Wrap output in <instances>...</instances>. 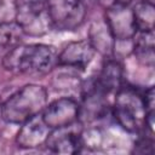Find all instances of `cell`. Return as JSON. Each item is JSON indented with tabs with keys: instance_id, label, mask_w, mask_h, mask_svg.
Returning a JSON list of instances; mask_svg holds the SVG:
<instances>
[{
	"instance_id": "1",
	"label": "cell",
	"mask_w": 155,
	"mask_h": 155,
	"mask_svg": "<svg viewBox=\"0 0 155 155\" xmlns=\"http://www.w3.org/2000/svg\"><path fill=\"white\" fill-rule=\"evenodd\" d=\"M58 53L47 44H19L2 59V67L11 73L28 76H45L57 67Z\"/></svg>"
},
{
	"instance_id": "2",
	"label": "cell",
	"mask_w": 155,
	"mask_h": 155,
	"mask_svg": "<svg viewBox=\"0 0 155 155\" xmlns=\"http://www.w3.org/2000/svg\"><path fill=\"white\" fill-rule=\"evenodd\" d=\"M110 113L115 122L128 133H142L147 130L145 117L148 109L143 92L134 86L124 84L116 91Z\"/></svg>"
},
{
	"instance_id": "3",
	"label": "cell",
	"mask_w": 155,
	"mask_h": 155,
	"mask_svg": "<svg viewBox=\"0 0 155 155\" xmlns=\"http://www.w3.org/2000/svg\"><path fill=\"white\" fill-rule=\"evenodd\" d=\"M47 104V91L38 84H28L12 93L1 105V117L7 124L22 125L41 114Z\"/></svg>"
},
{
	"instance_id": "4",
	"label": "cell",
	"mask_w": 155,
	"mask_h": 155,
	"mask_svg": "<svg viewBox=\"0 0 155 155\" xmlns=\"http://www.w3.org/2000/svg\"><path fill=\"white\" fill-rule=\"evenodd\" d=\"M52 27L62 31H74L86 19L84 0H47L46 2Z\"/></svg>"
},
{
	"instance_id": "5",
	"label": "cell",
	"mask_w": 155,
	"mask_h": 155,
	"mask_svg": "<svg viewBox=\"0 0 155 155\" xmlns=\"http://www.w3.org/2000/svg\"><path fill=\"white\" fill-rule=\"evenodd\" d=\"M16 23L28 36H44L53 28L46 2L19 0Z\"/></svg>"
},
{
	"instance_id": "6",
	"label": "cell",
	"mask_w": 155,
	"mask_h": 155,
	"mask_svg": "<svg viewBox=\"0 0 155 155\" xmlns=\"http://www.w3.org/2000/svg\"><path fill=\"white\" fill-rule=\"evenodd\" d=\"M80 104L71 97H61L46 104L41 111L42 120L51 130L73 126L79 121Z\"/></svg>"
},
{
	"instance_id": "7",
	"label": "cell",
	"mask_w": 155,
	"mask_h": 155,
	"mask_svg": "<svg viewBox=\"0 0 155 155\" xmlns=\"http://www.w3.org/2000/svg\"><path fill=\"white\" fill-rule=\"evenodd\" d=\"M96 51L87 40H78L67 44L58 53L57 67L85 70L93 61Z\"/></svg>"
},
{
	"instance_id": "8",
	"label": "cell",
	"mask_w": 155,
	"mask_h": 155,
	"mask_svg": "<svg viewBox=\"0 0 155 155\" xmlns=\"http://www.w3.org/2000/svg\"><path fill=\"white\" fill-rule=\"evenodd\" d=\"M51 128L42 120L41 114H38L21 125L16 136V144L22 149H35L45 145Z\"/></svg>"
},
{
	"instance_id": "9",
	"label": "cell",
	"mask_w": 155,
	"mask_h": 155,
	"mask_svg": "<svg viewBox=\"0 0 155 155\" xmlns=\"http://www.w3.org/2000/svg\"><path fill=\"white\" fill-rule=\"evenodd\" d=\"M104 19L115 40H132L137 34L132 8L130 6H115L105 10Z\"/></svg>"
},
{
	"instance_id": "10",
	"label": "cell",
	"mask_w": 155,
	"mask_h": 155,
	"mask_svg": "<svg viewBox=\"0 0 155 155\" xmlns=\"http://www.w3.org/2000/svg\"><path fill=\"white\" fill-rule=\"evenodd\" d=\"M93 82L104 94H115L124 85V67L120 61L114 57H107L99 73L93 78Z\"/></svg>"
},
{
	"instance_id": "11",
	"label": "cell",
	"mask_w": 155,
	"mask_h": 155,
	"mask_svg": "<svg viewBox=\"0 0 155 155\" xmlns=\"http://www.w3.org/2000/svg\"><path fill=\"white\" fill-rule=\"evenodd\" d=\"M69 127L52 130L45 145L54 154H76L82 149L81 133L74 132Z\"/></svg>"
},
{
	"instance_id": "12",
	"label": "cell",
	"mask_w": 155,
	"mask_h": 155,
	"mask_svg": "<svg viewBox=\"0 0 155 155\" xmlns=\"http://www.w3.org/2000/svg\"><path fill=\"white\" fill-rule=\"evenodd\" d=\"M87 41L91 44L96 53L107 57L113 56V48L115 39L113 36V33L107 23V21L103 18H96L91 22L88 28V39Z\"/></svg>"
},
{
	"instance_id": "13",
	"label": "cell",
	"mask_w": 155,
	"mask_h": 155,
	"mask_svg": "<svg viewBox=\"0 0 155 155\" xmlns=\"http://www.w3.org/2000/svg\"><path fill=\"white\" fill-rule=\"evenodd\" d=\"M137 61L147 67H154V31H137L133 38V52Z\"/></svg>"
},
{
	"instance_id": "14",
	"label": "cell",
	"mask_w": 155,
	"mask_h": 155,
	"mask_svg": "<svg viewBox=\"0 0 155 155\" xmlns=\"http://www.w3.org/2000/svg\"><path fill=\"white\" fill-rule=\"evenodd\" d=\"M133 19L137 31H154L155 25V6L154 2L140 0L132 7Z\"/></svg>"
},
{
	"instance_id": "15",
	"label": "cell",
	"mask_w": 155,
	"mask_h": 155,
	"mask_svg": "<svg viewBox=\"0 0 155 155\" xmlns=\"http://www.w3.org/2000/svg\"><path fill=\"white\" fill-rule=\"evenodd\" d=\"M23 35L24 34L16 22L0 24V59H2L12 48L21 44Z\"/></svg>"
},
{
	"instance_id": "16",
	"label": "cell",
	"mask_w": 155,
	"mask_h": 155,
	"mask_svg": "<svg viewBox=\"0 0 155 155\" xmlns=\"http://www.w3.org/2000/svg\"><path fill=\"white\" fill-rule=\"evenodd\" d=\"M19 0H0V24L15 23Z\"/></svg>"
},
{
	"instance_id": "17",
	"label": "cell",
	"mask_w": 155,
	"mask_h": 155,
	"mask_svg": "<svg viewBox=\"0 0 155 155\" xmlns=\"http://www.w3.org/2000/svg\"><path fill=\"white\" fill-rule=\"evenodd\" d=\"M133 153L137 154H153L154 153V138L153 133H149V136L140 134L134 145H133Z\"/></svg>"
},
{
	"instance_id": "18",
	"label": "cell",
	"mask_w": 155,
	"mask_h": 155,
	"mask_svg": "<svg viewBox=\"0 0 155 155\" xmlns=\"http://www.w3.org/2000/svg\"><path fill=\"white\" fill-rule=\"evenodd\" d=\"M79 76L76 75H71V74H63L62 76H57V85L56 87L57 88H61V87H64V88H75L78 87L80 84H79Z\"/></svg>"
},
{
	"instance_id": "19",
	"label": "cell",
	"mask_w": 155,
	"mask_h": 155,
	"mask_svg": "<svg viewBox=\"0 0 155 155\" xmlns=\"http://www.w3.org/2000/svg\"><path fill=\"white\" fill-rule=\"evenodd\" d=\"M134 0H97V2L104 8H111L115 6H131V4Z\"/></svg>"
},
{
	"instance_id": "20",
	"label": "cell",
	"mask_w": 155,
	"mask_h": 155,
	"mask_svg": "<svg viewBox=\"0 0 155 155\" xmlns=\"http://www.w3.org/2000/svg\"><path fill=\"white\" fill-rule=\"evenodd\" d=\"M154 96H155V93H154V87L153 86L148 87L143 92V97H144V102H145L148 111H154V98H155Z\"/></svg>"
},
{
	"instance_id": "21",
	"label": "cell",
	"mask_w": 155,
	"mask_h": 155,
	"mask_svg": "<svg viewBox=\"0 0 155 155\" xmlns=\"http://www.w3.org/2000/svg\"><path fill=\"white\" fill-rule=\"evenodd\" d=\"M22 1H29V2H47V0H22Z\"/></svg>"
}]
</instances>
